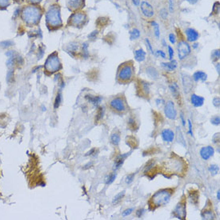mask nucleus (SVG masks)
Instances as JSON below:
<instances>
[{"mask_svg": "<svg viewBox=\"0 0 220 220\" xmlns=\"http://www.w3.org/2000/svg\"><path fill=\"white\" fill-rule=\"evenodd\" d=\"M172 192L168 189H162L154 194L151 197V203L156 207L164 206L169 203Z\"/></svg>", "mask_w": 220, "mask_h": 220, "instance_id": "f257e3e1", "label": "nucleus"}, {"mask_svg": "<svg viewBox=\"0 0 220 220\" xmlns=\"http://www.w3.org/2000/svg\"><path fill=\"white\" fill-rule=\"evenodd\" d=\"M46 19L49 23L52 26H58V25L61 24V19H60L59 9L55 8V7H52L50 9V11L46 15Z\"/></svg>", "mask_w": 220, "mask_h": 220, "instance_id": "f03ea898", "label": "nucleus"}, {"mask_svg": "<svg viewBox=\"0 0 220 220\" xmlns=\"http://www.w3.org/2000/svg\"><path fill=\"white\" fill-rule=\"evenodd\" d=\"M133 76V67L131 65H125L118 71V77L122 81H128Z\"/></svg>", "mask_w": 220, "mask_h": 220, "instance_id": "7ed1b4c3", "label": "nucleus"}, {"mask_svg": "<svg viewBox=\"0 0 220 220\" xmlns=\"http://www.w3.org/2000/svg\"><path fill=\"white\" fill-rule=\"evenodd\" d=\"M178 50V55L180 60H183L187 57V55L191 53V47L189 46L187 43H186L185 41H181L179 43L177 46Z\"/></svg>", "mask_w": 220, "mask_h": 220, "instance_id": "20e7f679", "label": "nucleus"}, {"mask_svg": "<svg viewBox=\"0 0 220 220\" xmlns=\"http://www.w3.org/2000/svg\"><path fill=\"white\" fill-rule=\"evenodd\" d=\"M164 114L167 118L174 120L177 117V110L174 106V103L172 101L167 102L164 107Z\"/></svg>", "mask_w": 220, "mask_h": 220, "instance_id": "39448f33", "label": "nucleus"}, {"mask_svg": "<svg viewBox=\"0 0 220 220\" xmlns=\"http://www.w3.org/2000/svg\"><path fill=\"white\" fill-rule=\"evenodd\" d=\"M46 70L51 72H54L60 68V62L57 56H50L46 62Z\"/></svg>", "mask_w": 220, "mask_h": 220, "instance_id": "423d86ee", "label": "nucleus"}, {"mask_svg": "<svg viewBox=\"0 0 220 220\" xmlns=\"http://www.w3.org/2000/svg\"><path fill=\"white\" fill-rule=\"evenodd\" d=\"M173 214L179 219H184L187 216V209L184 203H179L173 211Z\"/></svg>", "mask_w": 220, "mask_h": 220, "instance_id": "0eeeda50", "label": "nucleus"}, {"mask_svg": "<svg viewBox=\"0 0 220 220\" xmlns=\"http://www.w3.org/2000/svg\"><path fill=\"white\" fill-rule=\"evenodd\" d=\"M110 107L112 108L113 110L118 111V112H122L124 111L126 109L125 107V103L124 101L121 98H115L114 99H112L110 102Z\"/></svg>", "mask_w": 220, "mask_h": 220, "instance_id": "6e6552de", "label": "nucleus"}, {"mask_svg": "<svg viewBox=\"0 0 220 220\" xmlns=\"http://www.w3.org/2000/svg\"><path fill=\"white\" fill-rule=\"evenodd\" d=\"M214 154H215V150L211 146L203 147L199 150V155L203 160H208L214 155Z\"/></svg>", "mask_w": 220, "mask_h": 220, "instance_id": "1a4fd4ad", "label": "nucleus"}, {"mask_svg": "<svg viewBox=\"0 0 220 220\" xmlns=\"http://www.w3.org/2000/svg\"><path fill=\"white\" fill-rule=\"evenodd\" d=\"M141 10H142V14L147 18H150L153 16L154 15V9L152 6L147 2H142L141 4Z\"/></svg>", "mask_w": 220, "mask_h": 220, "instance_id": "9d476101", "label": "nucleus"}, {"mask_svg": "<svg viewBox=\"0 0 220 220\" xmlns=\"http://www.w3.org/2000/svg\"><path fill=\"white\" fill-rule=\"evenodd\" d=\"M175 134L171 129H164L161 133V137L164 142H171L174 141Z\"/></svg>", "mask_w": 220, "mask_h": 220, "instance_id": "9b49d317", "label": "nucleus"}, {"mask_svg": "<svg viewBox=\"0 0 220 220\" xmlns=\"http://www.w3.org/2000/svg\"><path fill=\"white\" fill-rule=\"evenodd\" d=\"M130 154H131V152H129V153H125V154H121V155H119L118 156H117V158L115 159L114 169L115 170L119 169L121 166H122V165L123 164L125 159L128 157Z\"/></svg>", "mask_w": 220, "mask_h": 220, "instance_id": "f8f14e48", "label": "nucleus"}, {"mask_svg": "<svg viewBox=\"0 0 220 220\" xmlns=\"http://www.w3.org/2000/svg\"><path fill=\"white\" fill-rule=\"evenodd\" d=\"M204 98L195 94H192L191 96V102L195 107H200L204 103Z\"/></svg>", "mask_w": 220, "mask_h": 220, "instance_id": "ddd939ff", "label": "nucleus"}, {"mask_svg": "<svg viewBox=\"0 0 220 220\" xmlns=\"http://www.w3.org/2000/svg\"><path fill=\"white\" fill-rule=\"evenodd\" d=\"M26 15H27V20H30L34 23V22L37 21L38 17V11L35 8H29L27 10Z\"/></svg>", "mask_w": 220, "mask_h": 220, "instance_id": "4468645a", "label": "nucleus"}, {"mask_svg": "<svg viewBox=\"0 0 220 220\" xmlns=\"http://www.w3.org/2000/svg\"><path fill=\"white\" fill-rule=\"evenodd\" d=\"M186 35L189 42H195L199 38V33L192 28H188L186 30Z\"/></svg>", "mask_w": 220, "mask_h": 220, "instance_id": "2eb2a0df", "label": "nucleus"}, {"mask_svg": "<svg viewBox=\"0 0 220 220\" xmlns=\"http://www.w3.org/2000/svg\"><path fill=\"white\" fill-rule=\"evenodd\" d=\"M207 75L203 71H200V70H198L196 72L194 73L193 75V79L195 82H199V81H201V82H205L207 80Z\"/></svg>", "mask_w": 220, "mask_h": 220, "instance_id": "dca6fc26", "label": "nucleus"}, {"mask_svg": "<svg viewBox=\"0 0 220 220\" xmlns=\"http://www.w3.org/2000/svg\"><path fill=\"white\" fill-rule=\"evenodd\" d=\"M176 139H177V142L179 143L180 145H182L183 147H187V143H186L185 139L183 136V132L181 131V129L179 127L176 128Z\"/></svg>", "mask_w": 220, "mask_h": 220, "instance_id": "f3484780", "label": "nucleus"}, {"mask_svg": "<svg viewBox=\"0 0 220 220\" xmlns=\"http://www.w3.org/2000/svg\"><path fill=\"white\" fill-rule=\"evenodd\" d=\"M134 59L138 62H143L146 59V52L142 49H139L134 51Z\"/></svg>", "mask_w": 220, "mask_h": 220, "instance_id": "a211bd4d", "label": "nucleus"}, {"mask_svg": "<svg viewBox=\"0 0 220 220\" xmlns=\"http://www.w3.org/2000/svg\"><path fill=\"white\" fill-rule=\"evenodd\" d=\"M86 99L88 100L89 102L94 105V107H98L102 102V96H92V95H86Z\"/></svg>", "mask_w": 220, "mask_h": 220, "instance_id": "6ab92c4d", "label": "nucleus"}, {"mask_svg": "<svg viewBox=\"0 0 220 220\" xmlns=\"http://www.w3.org/2000/svg\"><path fill=\"white\" fill-rule=\"evenodd\" d=\"M163 67H164L166 70H169V71H173L176 68H177V62L175 60H171L169 62H163L162 63Z\"/></svg>", "mask_w": 220, "mask_h": 220, "instance_id": "aec40b11", "label": "nucleus"}, {"mask_svg": "<svg viewBox=\"0 0 220 220\" xmlns=\"http://www.w3.org/2000/svg\"><path fill=\"white\" fill-rule=\"evenodd\" d=\"M85 19V15L83 14H75L72 17V23L75 25L81 24Z\"/></svg>", "mask_w": 220, "mask_h": 220, "instance_id": "412c9836", "label": "nucleus"}, {"mask_svg": "<svg viewBox=\"0 0 220 220\" xmlns=\"http://www.w3.org/2000/svg\"><path fill=\"white\" fill-rule=\"evenodd\" d=\"M170 91L174 98H177L179 95V87L176 83H172L170 85Z\"/></svg>", "mask_w": 220, "mask_h": 220, "instance_id": "4be33fe9", "label": "nucleus"}, {"mask_svg": "<svg viewBox=\"0 0 220 220\" xmlns=\"http://www.w3.org/2000/svg\"><path fill=\"white\" fill-rule=\"evenodd\" d=\"M183 86L184 87V91H185V92H189L190 91H191V88L192 87V82H191V78H189L188 76H187V77H184L183 78V86Z\"/></svg>", "mask_w": 220, "mask_h": 220, "instance_id": "5701e85b", "label": "nucleus"}, {"mask_svg": "<svg viewBox=\"0 0 220 220\" xmlns=\"http://www.w3.org/2000/svg\"><path fill=\"white\" fill-rule=\"evenodd\" d=\"M147 74L149 75V77L153 79H157L158 77V73L154 67H147Z\"/></svg>", "mask_w": 220, "mask_h": 220, "instance_id": "b1692460", "label": "nucleus"}, {"mask_svg": "<svg viewBox=\"0 0 220 220\" xmlns=\"http://www.w3.org/2000/svg\"><path fill=\"white\" fill-rule=\"evenodd\" d=\"M125 195V191H123L119 192L118 194H117L115 197H114V199L112 200V204L113 205H117V204L119 203V202L123 199V198Z\"/></svg>", "mask_w": 220, "mask_h": 220, "instance_id": "393cba45", "label": "nucleus"}, {"mask_svg": "<svg viewBox=\"0 0 220 220\" xmlns=\"http://www.w3.org/2000/svg\"><path fill=\"white\" fill-rule=\"evenodd\" d=\"M116 177H117V174L115 173V172H113V173H111V174H108L107 176L106 177L105 183H106L107 185H110V184L114 183V181L115 180Z\"/></svg>", "mask_w": 220, "mask_h": 220, "instance_id": "a878e982", "label": "nucleus"}, {"mask_svg": "<svg viewBox=\"0 0 220 220\" xmlns=\"http://www.w3.org/2000/svg\"><path fill=\"white\" fill-rule=\"evenodd\" d=\"M209 172L211 173L212 176H215L216 174H219V167L218 165H215V164H212V165H210L209 168Z\"/></svg>", "mask_w": 220, "mask_h": 220, "instance_id": "bb28decb", "label": "nucleus"}, {"mask_svg": "<svg viewBox=\"0 0 220 220\" xmlns=\"http://www.w3.org/2000/svg\"><path fill=\"white\" fill-rule=\"evenodd\" d=\"M201 216L203 219L206 220L214 219V218H215L211 211H204L203 213H202Z\"/></svg>", "mask_w": 220, "mask_h": 220, "instance_id": "cd10ccee", "label": "nucleus"}, {"mask_svg": "<svg viewBox=\"0 0 220 220\" xmlns=\"http://www.w3.org/2000/svg\"><path fill=\"white\" fill-rule=\"evenodd\" d=\"M110 141L115 146H118L120 142V136L117 133H114L110 136Z\"/></svg>", "mask_w": 220, "mask_h": 220, "instance_id": "c85d7f7f", "label": "nucleus"}, {"mask_svg": "<svg viewBox=\"0 0 220 220\" xmlns=\"http://www.w3.org/2000/svg\"><path fill=\"white\" fill-rule=\"evenodd\" d=\"M140 32L138 29H133L130 31V38L131 40H134V39H137L138 38H139Z\"/></svg>", "mask_w": 220, "mask_h": 220, "instance_id": "c756f323", "label": "nucleus"}, {"mask_svg": "<svg viewBox=\"0 0 220 220\" xmlns=\"http://www.w3.org/2000/svg\"><path fill=\"white\" fill-rule=\"evenodd\" d=\"M104 112H105V108L104 107H99V110H98V113L96 115V118L95 120L98 122V121L101 120L102 118H103V115H104Z\"/></svg>", "mask_w": 220, "mask_h": 220, "instance_id": "7c9ffc66", "label": "nucleus"}, {"mask_svg": "<svg viewBox=\"0 0 220 220\" xmlns=\"http://www.w3.org/2000/svg\"><path fill=\"white\" fill-rule=\"evenodd\" d=\"M81 5V0H70L69 6L72 8H77Z\"/></svg>", "mask_w": 220, "mask_h": 220, "instance_id": "2f4dec72", "label": "nucleus"}, {"mask_svg": "<svg viewBox=\"0 0 220 220\" xmlns=\"http://www.w3.org/2000/svg\"><path fill=\"white\" fill-rule=\"evenodd\" d=\"M135 174H136V173H132V174H128L127 176L126 177V184H131V183L134 181V176H135Z\"/></svg>", "mask_w": 220, "mask_h": 220, "instance_id": "473e14b6", "label": "nucleus"}, {"mask_svg": "<svg viewBox=\"0 0 220 220\" xmlns=\"http://www.w3.org/2000/svg\"><path fill=\"white\" fill-rule=\"evenodd\" d=\"M211 123L215 126H219L220 124V118L219 115H215L211 118Z\"/></svg>", "mask_w": 220, "mask_h": 220, "instance_id": "72a5a7b5", "label": "nucleus"}, {"mask_svg": "<svg viewBox=\"0 0 220 220\" xmlns=\"http://www.w3.org/2000/svg\"><path fill=\"white\" fill-rule=\"evenodd\" d=\"M151 24L153 25L154 27V32H155V35L157 38H159V27H158V25L155 22H152Z\"/></svg>", "mask_w": 220, "mask_h": 220, "instance_id": "f704fd0d", "label": "nucleus"}, {"mask_svg": "<svg viewBox=\"0 0 220 220\" xmlns=\"http://www.w3.org/2000/svg\"><path fill=\"white\" fill-rule=\"evenodd\" d=\"M61 100H62V96H61V94L59 93V94H57L56 99H55V101H54V108L57 109V108L59 107V104H60V102H61Z\"/></svg>", "mask_w": 220, "mask_h": 220, "instance_id": "c9c22d12", "label": "nucleus"}, {"mask_svg": "<svg viewBox=\"0 0 220 220\" xmlns=\"http://www.w3.org/2000/svg\"><path fill=\"white\" fill-rule=\"evenodd\" d=\"M211 58L214 61L219 60V50H215L212 52Z\"/></svg>", "mask_w": 220, "mask_h": 220, "instance_id": "e433bc0d", "label": "nucleus"}, {"mask_svg": "<svg viewBox=\"0 0 220 220\" xmlns=\"http://www.w3.org/2000/svg\"><path fill=\"white\" fill-rule=\"evenodd\" d=\"M190 197H191V199H192V203H197V202H198V194H195L192 192V194H190Z\"/></svg>", "mask_w": 220, "mask_h": 220, "instance_id": "4c0bfd02", "label": "nucleus"}, {"mask_svg": "<svg viewBox=\"0 0 220 220\" xmlns=\"http://www.w3.org/2000/svg\"><path fill=\"white\" fill-rule=\"evenodd\" d=\"M133 211H134L133 208H128V209H126L123 212V214H122L123 217H126V216L130 215L131 214L132 212H133Z\"/></svg>", "mask_w": 220, "mask_h": 220, "instance_id": "58836bf2", "label": "nucleus"}, {"mask_svg": "<svg viewBox=\"0 0 220 220\" xmlns=\"http://www.w3.org/2000/svg\"><path fill=\"white\" fill-rule=\"evenodd\" d=\"M213 105L215 106V107L219 108L220 106V99L219 97H216L213 99Z\"/></svg>", "mask_w": 220, "mask_h": 220, "instance_id": "ea45409f", "label": "nucleus"}, {"mask_svg": "<svg viewBox=\"0 0 220 220\" xmlns=\"http://www.w3.org/2000/svg\"><path fill=\"white\" fill-rule=\"evenodd\" d=\"M188 134H190L191 136L193 137V131H192V124H191V122L190 119H188Z\"/></svg>", "mask_w": 220, "mask_h": 220, "instance_id": "a19ab883", "label": "nucleus"}, {"mask_svg": "<svg viewBox=\"0 0 220 220\" xmlns=\"http://www.w3.org/2000/svg\"><path fill=\"white\" fill-rule=\"evenodd\" d=\"M213 12L215 14H219V3H215L213 7Z\"/></svg>", "mask_w": 220, "mask_h": 220, "instance_id": "79ce46f5", "label": "nucleus"}, {"mask_svg": "<svg viewBox=\"0 0 220 220\" xmlns=\"http://www.w3.org/2000/svg\"><path fill=\"white\" fill-rule=\"evenodd\" d=\"M146 43H147V47L148 50L150 51V53H151V54H154L153 49H152L151 44H150V41H149V39H148V38H146Z\"/></svg>", "mask_w": 220, "mask_h": 220, "instance_id": "37998d69", "label": "nucleus"}, {"mask_svg": "<svg viewBox=\"0 0 220 220\" xmlns=\"http://www.w3.org/2000/svg\"><path fill=\"white\" fill-rule=\"evenodd\" d=\"M168 53H169L170 60H172V59H173V57H174V51H173V49H172L171 46H168Z\"/></svg>", "mask_w": 220, "mask_h": 220, "instance_id": "c03bdc74", "label": "nucleus"}, {"mask_svg": "<svg viewBox=\"0 0 220 220\" xmlns=\"http://www.w3.org/2000/svg\"><path fill=\"white\" fill-rule=\"evenodd\" d=\"M145 213V210L144 209H139L136 211V215L138 218H141L143 215V214Z\"/></svg>", "mask_w": 220, "mask_h": 220, "instance_id": "a18cd8bd", "label": "nucleus"}, {"mask_svg": "<svg viewBox=\"0 0 220 220\" xmlns=\"http://www.w3.org/2000/svg\"><path fill=\"white\" fill-rule=\"evenodd\" d=\"M142 89H143V91H145L146 94H149V90H150V88H149V86H148L147 83H143V86H142Z\"/></svg>", "mask_w": 220, "mask_h": 220, "instance_id": "49530a36", "label": "nucleus"}, {"mask_svg": "<svg viewBox=\"0 0 220 220\" xmlns=\"http://www.w3.org/2000/svg\"><path fill=\"white\" fill-rule=\"evenodd\" d=\"M160 15L162 16V18L163 19H166L167 18V12L165 9H163L161 11H160Z\"/></svg>", "mask_w": 220, "mask_h": 220, "instance_id": "de8ad7c7", "label": "nucleus"}, {"mask_svg": "<svg viewBox=\"0 0 220 220\" xmlns=\"http://www.w3.org/2000/svg\"><path fill=\"white\" fill-rule=\"evenodd\" d=\"M169 40L172 44H174V43H175V35H174V34H170Z\"/></svg>", "mask_w": 220, "mask_h": 220, "instance_id": "09e8293b", "label": "nucleus"}, {"mask_svg": "<svg viewBox=\"0 0 220 220\" xmlns=\"http://www.w3.org/2000/svg\"><path fill=\"white\" fill-rule=\"evenodd\" d=\"M165 103V101L163 99H156V104L158 105V106H162V105H163Z\"/></svg>", "mask_w": 220, "mask_h": 220, "instance_id": "8fccbe9b", "label": "nucleus"}, {"mask_svg": "<svg viewBox=\"0 0 220 220\" xmlns=\"http://www.w3.org/2000/svg\"><path fill=\"white\" fill-rule=\"evenodd\" d=\"M157 54L160 57H162L163 59H166V54L163 51H157Z\"/></svg>", "mask_w": 220, "mask_h": 220, "instance_id": "3c124183", "label": "nucleus"}, {"mask_svg": "<svg viewBox=\"0 0 220 220\" xmlns=\"http://www.w3.org/2000/svg\"><path fill=\"white\" fill-rule=\"evenodd\" d=\"M128 124L131 126H134V124H135V122H134V119L132 118H130L128 120Z\"/></svg>", "mask_w": 220, "mask_h": 220, "instance_id": "603ef678", "label": "nucleus"}, {"mask_svg": "<svg viewBox=\"0 0 220 220\" xmlns=\"http://www.w3.org/2000/svg\"><path fill=\"white\" fill-rule=\"evenodd\" d=\"M180 118H181V121H182V124H183V126H186V121L184 119V116H183V113H180Z\"/></svg>", "mask_w": 220, "mask_h": 220, "instance_id": "864d4df0", "label": "nucleus"}, {"mask_svg": "<svg viewBox=\"0 0 220 220\" xmlns=\"http://www.w3.org/2000/svg\"><path fill=\"white\" fill-rule=\"evenodd\" d=\"M92 166H93V163H92V162H90V163H88L86 165H85V166H83V169L84 170L88 169V168H90V167H91Z\"/></svg>", "mask_w": 220, "mask_h": 220, "instance_id": "5fc2aeb1", "label": "nucleus"}, {"mask_svg": "<svg viewBox=\"0 0 220 220\" xmlns=\"http://www.w3.org/2000/svg\"><path fill=\"white\" fill-rule=\"evenodd\" d=\"M94 151H95V148H93V149H91V150H90V151H88V152L86 154V156L92 155L94 153Z\"/></svg>", "mask_w": 220, "mask_h": 220, "instance_id": "6e6d98bb", "label": "nucleus"}, {"mask_svg": "<svg viewBox=\"0 0 220 220\" xmlns=\"http://www.w3.org/2000/svg\"><path fill=\"white\" fill-rule=\"evenodd\" d=\"M98 34V31H93V32L89 35V38H95V35Z\"/></svg>", "mask_w": 220, "mask_h": 220, "instance_id": "4d7b16f0", "label": "nucleus"}, {"mask_svg": "<svg viewBox=\"0 0 220 220\" xmlns=\"http://www.w3.org/2000/svg\"><path fill=\"white\" fill-rule=\"evenodd\" d=\"M187 1L189 3H191V4H195L198 2V0H187Z\"/></svg>", "mask_w": 220, "mask_h": 220, "instance_id": "13d9d810", "label": "nucleus"}, {"mask_svg": "<svg viewBox=\"0 0 220 220\" xmlns=\"http://www.w3.org/2000/svg\"><path fill=\"white\" fill-rule=\"evenodd\" d=\"M133 1V3H134L135 6H139V0H132Z\"/></svg>", "mask_w": 220, "mask_h": 220, "instance_id": "bf43d9fd", "label": "nucleus"}, {"mask_svg": "<svg viewBox=\"0 0 220 220\" xmlns=\"http://www.w3.org/2000/svg\"><path fill=\"white\" fill-rule=\"evenodd\" d=\"M170 11H171V12L173 11V4H172V0H170Z\"/></svg>", "mask_w": 220, "mask_h": 220, "instance_id": "052dcab7", "label": "nucleus"}, {"mask_svg": "<svg viewBox=\"0 0 220 220\" xmlns=\"http://www.w3.org/2000/svg\"><path fill=\"white\" fill-rule=\"evenodd\" d=\"M216 70H217L218 74L219 75V63H217V65H216Z\"/></svg>", "mask_w": 220, "mask_h": 220, "instance_id": "680f3d73", "label": "nucleus"}, {"mask_svg": "<svg viewBox=\"0 0 220 220\" xmlns=\"http://www.w3.org/2000/svg\"><path fill=\"white\" fill-rule=\"evenodd\" d=\"M217 199H218V200H219V199H220V191H219V190L217 191Z\"/></svg>", "mask_w": 220, "mask_h": 220, "instance_id": "e2e57ef3", "label": "nucleus"}, {"mask_svg": "<svg viewBox=\"0 0 220 220\" xmlns=\"http://www.w3.org/2000/svg\"><path fill=\"white\" fill-rule=\"evenodd\" d=\"M198 46H199V44H197V43H195V44H194L193 47H194V48H197V47H198Z\"/></svg>", "mask_w": 220, "mask_h": 220, "instance_id": "0e129e2a", "label": "nucleus"}, {"mask_svg": "<svg viewBox=\"0 0 220 220\" xmlns=\"http://www.w3.org/2000/svg\"><path fill=\"white\" fill-rule=\"evenodd\" d=\"M33 1H35V2H36V1H40V0H33Z\"/></svg>", "mask_w": 220, "mask_h": 220, "instance_id": "69168bd1", "label": "nucleus"}]
</instances>
